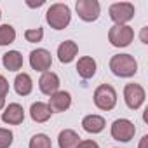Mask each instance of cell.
Listing matches in <instances>:
<instances>
[{"label": "cell", "mask_w": 148, "mask_h": 148, "mask_svg": "<svg viewBox=\"0 0 148 148\" xmlns=\"http://www.w3.org/2000/svg\"><path fill=\"white\" fill-rule=\"evenodd\" d=\"M110 70L113 71V75L129 79L134 77L138 71V63L131 54H115L110 59Z\"/></svg>", "instance_id": "cell-1"}, {"label": "cell", "mask_w": 148, "mask_h": 148, "mask_svg": "<svg viewBox=\"0 0 148 148\" xmlns=\"http://www.w3.org/2000/svg\"><path fill=\"white\" fill-rule=\"evenodd\" d=\"M45 21L54 30H64L71 21L70 7L64 4H52L45 12Z\"/></svg>", "instance_id": "cell-2"}, {"label": "cell", "mask_w": 148, "mask_h": 148, "mask_svg": "<svg viewBox=\"0 0 148 148\" xmlns=\"http://www.w3.org/2000/svg\"><path fill=\"white\" fill-rule=\"evenodd\" d=\"M94 105L99 110H105V112L113 110L115 105H117V92H115V89L112 86H108V84H101L94 91Z\"/></svg>", "instance_id": "cell-3"}, {"label": "cell", "mask_w": 148, "mask_h": 148, "mask_svg": "<svg viewBox=\"0 0 148 148\" xmlns=\"http://www.w3.org/2000/svg\"><path fill=\"white\" fill-rule=\"evenodd\" d=\"M132 38H134V30L127 25H122V26L115 25L108 32V40L115 47H127L132 42Z\"/></svg>", "instance_id": "cell-4"}, {"label": "cell", "mask_w": 148, "mask_h": 148, "mask_svg": "<svg viewBox=\"0 0 148 148\" xmlns=\"http://www.w3.org/2000/svg\"><path fill=\"white\" fill-rule=\"evenodd\" d=\"M110 18L115 25L122 26L125 23H129L132 18H134V5L129 4V2H117V4H112L110 5Z\"/></svg>", "instance_id": "cell-5"}, {"label": "cell", "mask_w": 148, "mask_h": 148, "mask_svg": "<svg viewBox=\"0 0 148 148\" xmlns=\"http://www.w3.org/2000/svg\"><path fill=\"white\" fill-rule=\"evenodd\" d=\"M75 9H77L79 18L86 23L96 21L99 18V12H101V5L98 0H79L75 4Z\"/></svg>", "instance_id": "cell-6"}, {"label": "cell", "mask_w": 148, "mask_h": 148, "mask_svg": "<svg viewBox=\"0 0 148 148\" xmlns=\"http://www.w3.org/2000/svg\"><path fill=\"white\" fill-rule=\"evenodd\" d=\"M134 134H136V127L127 119H117L112 124V138L117 139V141L127 143L134 138Z\"/></svg>", "instance_id": "cell-7"}, {"label": "cell", "mask_w": 148, "mask_h": 148, "mask_svg": "<svg viewBox=\"0 0 148 148\" xmlns=\"http://www.w3.org/2000/svg\"><path fill=\"white\" fill-rule=\"evenodd\" d=\"M145 89L139 86V84H127L125 89H124V99H125V105L131 108V110H138L143 103H145Z\"/></svg>", "instance_id": "cell-8"}, {"label": "cell", "mask_w": 148, "mask_h": 148, "mask_svg": "<svg viewBox=\"0 0 148 148\" xmlns=\"http://www.w3.org/2000/svg\"><path fill=\"white\" fill-rule=\"evenodd\" d=\"M30 64L33 70L37 71H47L52 64V58H51V52L45 51V49H35L30 52Z\"/></svg>", "instance_id": "cell-9"}, {"label": "cell", "mask_w": 148, "mask_h": 148, "mask_svg": "<svg viewBox=\"0 0 148 148\" xmlns=\"http://www.w3.org/2000/svg\"><path fill=\"white\" fill-rule=\"evenodd\" d=\"M38 87H40V91L44 94L52 96L54 92L59 91V77L52 71H44L40 80H38Z\"/></svg>", "instance_id": "cell-10"}, {"label": "cell", "mask_w": 148, "mask_h": 148, "mask_svg": "<svg viewBox=\"0 0 148 148\" xmlns=\"http://www.w3.org/2000/svg\"><path fill=\"white\" fill-rule=\"evenodd\" d=\"M2 120L5 124H9V125H19L25 120V110H23V106L18 105V103H11L5 108V112L2 113Z\"/></svg>", "instance_id": "cell-11"}, {"label": "cell", "mask_w": 148, "mask_h": 148, "mask_svg": "<svg viewBox=\"0 0 148 148\" xmlns=\"http://www.w3.org/2000/svg\"><path fill=\"white\" fill-rule=\"evenodd\" d=\"M71 105V96L66 91H58L51 96L49 99V108L51 112H66Z\"/></svg>", "instance_id": "cell-12"}, {"label": "cell", "mask_w": 148, "mask_h": 148, "mask_svg": "<svg viewBox=\"0 0 148 148\" xmlns=\"http://www.w3.org/2000/svg\"><path fill=\"white\" fill-rule=\"evenodd\" d=\"M77 52H79V45L73 40H64L58 47V58H59L61 63H71L73 59H75Z\"/></svg>", "instance_id": "cell-13"}, {"label": "cell", "mask_w": 148, "mask_h": 148, "mask_svg": "<svg viewBox=\"0 0 148 148\" xmlns=\"http://www.w3.org/2000/svg\"><path fill=\"white\" fill-rule=\"evenodd\" d=\"M51 113H52V112H51L49 105H47V103H42V101L33 103L32 108H30V117H32V120L37 122V124L47 122V120L51 119Z\"/></svg>", "instance_id": "cell-14"}, {"label": "cell", "mask_w": 148, "mask_h": 148, "mask_svg": "<svg viewBox=\"0 0 148 148\" xmlns=\"http://www.w3.org/2000/svg\"><path fill=\"white\" fill-rule=\"evenodd\" d=\"M77 71H79V75L84 79V80H89L94 77V73H96V61L91 58V56H84L79 59L77 63Z\"/></svg>", "instance_id": "cell-15"}, {"label": "cell", "mask_w": 148, "mask_h": 148, "mask_svg": "<svg viewBox=\"0 0 148 148\" xmlns=\"http://www.w3.org/2000/svg\"><path fill=\"white\" fill-rule=\"evenodd\" d=\"M58 143H59V148H77L80 143V136L71 129H64L59 132Z\"/></svg>", "instance_id": "cell-16"}, {"label": "cell", "mask_w": 148, "mask_h": 148, "mask_svg": "<svg viewBox=\"0 0 148 148\" xmlns=\"http://www.w3.org/2000/svg\"><path fill=\"white\" fill-rule=\"evenodd\" d=\"M82 127L91 134H98L105 129V119L101 115H87L82 120Z\"/></svg>", "instance_id": "cell-17"}, {"label": "cell", "mask_w": 148, "mask_h": 148, "mask_svg": "<svg viewBox=\"0 0 148 148\" xmlns=\"http://www.w3.org/2000/svg\"><path fill=\"white\" fill-rule=\"evenodd\" d=\"M14 89L19 96H28L33 91V82L32 77L28 73H19V75L14 79Z\"/></svg>", "instance_id": "cell-18"}, {"label": "cell", "mask_w": 148, "mask_h": 148, "mask_svg": "<svg viewBox=\"0 0 148 148\" xmlns=\"http://www.w3.org/2000/svg\"><path fill=\"white\" fill-rule=\"evenodd\" d=\"M2 63L9 71H18L23 66V56L18 51H9L2 56Z\"/></svg>", "instance_id": "cell-19"}, {"label": "cell", "mask_w": 148, "mask_h": 148, "mask_svg": "<svg viewBox=\"0 0 148 148\" xmlns=\"http://www.w3.org/2000/svg\"><path fill=\"white\" fill-rule=\"evenodd\" d=\"M16 40V30L11 25L0 26V45H9Z\"/></svg>", "instance_id": "cell-20"}, {"label": "cell", "mask_w": 148, "mask_h": 148, "mask_svg": "<svg viewBox=\"0 0 148 148\" xmlns=\"http://www.w3.org/2000/svg\"><path fill=\"white\" fill-rule=\"evenodd\" d=\"M30 148H52L51 138L47 134H35L30 139Z\"/></svg>", "instance_id": "cell-21"}, {"label": "cell", "mask_w": 148, "mask_h": 148, "mask_svg": "<svg viewBox=\"0 0 148 148\" xmlns=\"http://www.w3.org/2000/svg\"><path fill=\"white\" fill-rule=\"evenodd\" d=\"M25 38H26V42L37 44L44 38V30L42 28H30V30L25 32Z\"/></svg>", "instance_id": "cell-22"}, {"label": "cell", "mask_w": 148, "mask_h": 148, "mask_svg": "<svg viewBox=\"0 0 148 148\" xmlns=\"http://www.w3.org/2000/svg\"><path fill=\"white\" fill-rule=\"evenodd\" d=\"M12 139H14V134L9 129L0 127V148H9L12 145Z\"/></svg>", "instance_id": "cell-23"}, {"label": "cell", "mask_w": 148, "mask_h": 148, "mask_svg": "<svg viewBox=\"0 0 148 148\" xmlns=\"http://www.w3.org/2000/svg\"><path fill=\"white\" fill-rule=\"evenodd\" d=\"M9 92V82L5 80L4 75H0V98H5Z\"/></svg>", "instance_id": "cell-24"}, {"label": "cell", "mask_w": 148, "mask_h": 148, "mask_svg": "<svg viewBox=\"0 0 148 148\" xmlns=\"http://www.w3.org/2000/svg\"><path fill=\"white\" fill-rule=\"evenodd\" d=\"M77 148H99V145L92 139H86V141H80Z\"/></svg>", "instance_id": "cell-25"}, {"label": "cell", "mask_w": 148, "mask_h": 148, "mask_svg": "<svg viewBox=\"0 0 148 148\" xmlns=\"http://www.w3.org/2000/svg\"><path fill=\"white\" fill-rule=\"evenodd\" d=\"M146 145H148V136L145 134V136L141 138V141H139V148H146Z\"/></svg>", "instance_id": "cell-26"}, {"label": "cell", "mask_w": 148, "mask_h": 148, "mask_svg": "<svg viewBox=\"0 0 148 148\" xmlns=\"http://www.w3.org/2000/svg\"><path fill=\"white\" fill-rule=\"evenodd\" d=\"M28 5H30V7H40V5H44V0H38L37 4H32V2H28Z\"/></svg>", "instance_id": "cell-27"}, {"label": "cell", "mask_w": 148, "mask_h": 148, "mask_svg": "<svg viewBox=\"0 0 148 148\" xmlns=\"http://www.w3.org/2000/svg\"><path fill=\"white\" fill-rule=\"evenodd\" d=\"M141 40L146 44V28H143V33H141Z\"/></svg>", "instance_id": "cell-28"}, {"label": "cell", "mask_w": 148, "mask_h": 148, "mask_svg": "<svg viewBox=\"0 0 148 148\" xmlns=\"http://www.w3.org/2000/svg\"><path fill=\"white\" fill-rule=\"evenodd\" d=\"M5 106V98H0V110Z\"/></svg>", "instance_id": "cell-29"}, {"label": "cell", "mask_w": 148, "mask_h": 148, "mask_svg": "<svg viewBox=\"0 0 148 148\" xmlns=\"http://www.w3.org/2000/svg\"><path fill=\"white\" fill-rule=\"evenodd\" d=\"M0 16H2V14H0Z\"/></svg>", "instance_id": "cell-30"}]
</instances>
